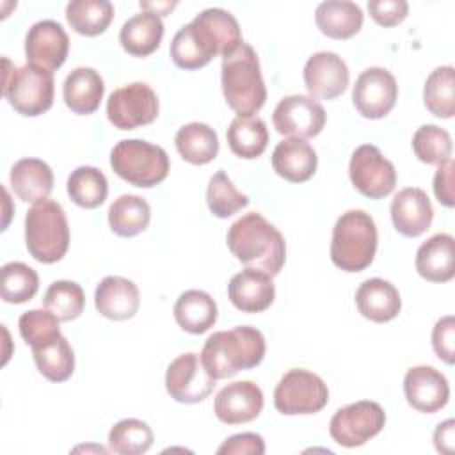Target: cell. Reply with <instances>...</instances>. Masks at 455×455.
I'll return each mask as SVG.
<instances>
[{
    "instance_id": "6da1fadb",
    "label": "cell",
    "mask_w": 455,
    "mask_h": 455,
    "mask_svg": "<svg viewBox=\"0 0 455 455\" xmlns=\"http://www.w3.org/2000/svg\"><path fill=\"white\" fill-rule=\"evenodd\" d=\"M240 43L242 32L236 18L226 9L210 7L174 34L171 59L178 68L192 71L206 66L215 55L226 57Z\"/></svg>"
},
{
    "instance_id": "7a4b0ae2",
    "label": "cell",
    "mask_w": 455,
    "mask_h": 455,
    "mask_svg": "<svg viewBox=\"0 0 455 455\" xmlns=\"http://www.w3.org/2000/svg\"><path fill=\"white\" fill-rule=\"evenodd\" d=\"M231 254L247 268L277 275L286 259V243L281 231L261 213L251 212L236 219L226 236Z\"/></svg>"
},
{
    "instance_id": "3957f363",
    "label": "cell",
    "mask_w": 455,
    "mask_h": 455,
    "mask_svg": "<svg viewBox=\"0 0 455 455\" xmlns=\"http://www.w3.org/2000/svg\"><path fill=\"white\" fill-rule=\"evenodd\" d=\"M265 338L256 327L238 325L210 334L199 357L206 371L219 380L258 366L265 357Z\"/></svg>"
},
{
    "instance_id": "277c9868",
    "label": "cell",
    "mask_w": 455,
    "mask_h": 455,
    "mask_svg": "<svg viewBox=\"0 0 455 455\" xmlns=\"http://www.w3.org/2000/svg\"><path fill=\"white\" fill-rule=\"evenodd\" d=\"M220 84L226 103L238 116L256 114L267 100V87L261 76L259 59L249 43H240L222 57Z\"/></svg>"
},
{
    "instance_id": "5b68a950",
    "label": "cell",
    "mask_w": 455,
    "mask_h": 455,
    "mask_svg": "<svg viewBox=\"0 0 455 455\" xmlns=\"http://www.w3.org/2000/svg\"><path fill=\"white\" fill-rule=\"evenodd\" d=\"M377 240L373 217L363 210H348L332 228L331 259L345 272H361L373 261Z\"/></svg>"
},
{
    "instance_id": "8992f818",
    "label": "cell",
    "mask_w": 455,
    "mask_h": 455,
    "mask_svg": "<svg viewBox=\"0 0 455 455\" xmlns=\"http://www.w3.org/2000/svg\"><path fill=\"white\" fill-rule=\"evenodd\" d=\"M25 245L39 263H55L64 258L69 247V226L57 201L44 199L27 212Z\"/></svg>"
},
{
    "instance_id": "52a82bcc",
    "label": "cell",
    "mask_w": 455,
    "mask_h": 455,
    "mask_svg": "<svg viewBox=\"0 0 455 455\" xmlns=\"http://www.w3.org/2000/svg\"><path fill=\"white\" fill-rule=\"evenodd\" d=\"M110 165L121 180L140 188H151L169 174L165 149L142 139L119 140L110 151Z\"/></svg>"
},
{
    "instance_id": "ba28073f",
    "label": "cell",
    "mask_w": 455,
    "mask_h": 455,
    "mask_svg": "<svg viewBox=\"0 0 455 455\" xmlns=\"http://www.w3.org/2000/svg\"><path fill=\"white\" fill-rule=\"evenodd\" d=\"M4 96L21 116L36 117L53 103V73L32 64L5 71Z\"/></svg>"
},
{
    "instance_id": "9c48e42d",
    "label": "cell",
    "mask_w": 455,
    "mask_h": 455,
    "mask_svg": "<svg viewBox=\"0 0 455 455\" xmlns=\"http://www.w3.org/2000/svg\"><path fill=\"white\" fill-rule=\"evenodd\" d=\"M329 402L327 384L313 371L288 370L274 389V405L281 414H315Z\"/></svg>"
},
{
    "instance_id": "30bf717a",
    "label": "cell",
    "mask_w": 455,
    "mask_h": 455,
    "mask_svg": "<svg viewBox=\"0 0 455 455\" xmlns=\"http://www.w3.org/2000/svg\"><path fill=\"white\" fill-rule=\"evenodd\" d=\"M384 425V409L377 402L359 400L334 412L329 421V434L338 444L345 448H357L375 437Z\"/></svg>"
},
{
    "instance_id": "8fae6325",
    "label": "cell",
    "mask_w": 455,
    "mask_h": 455,
    "mask_svg": "<svg viewBox=\"0 0 455 455\" xmlns=\"http://www.w3.org/2000/svg\"><path fill=\"white\" fill-rule=\"evenodd\" d=\"M158 110V96L144 82L119 87L107 100V117L119 130L146 126L156 119Z\"/></svg>"
},
{
    "instance_id": "7c38bea8",
    "label": "cell",
    "mask_w": 455,
    "mask_h": 455,
    "mask_svg": "<svg viewBox=\"0 0 455 455\" xmlns=\"http://www.w3.org/2000/svg\"><path fill=\"white\" fill-rule=\"evenodd\" d=\"M348 176L352 185L370 199L389 196L396 185L395 165L373 144H363L352 153Z\"/></svg>"
},
{
    "instance_id": "4fadbf2b",
    "label": "cell",
    "mask_w": 455,
    "mask_h": 455,
    "mask_svg": "<svg viewBox=\"0 0 455 455\" xmlns=\"http://www.w3.org/2000/svg\"><path fill=\"white\" fill-rule=\"evenodd\" d=\"M215 379L206 371L194 352L178 355L165 371V389L180 403H199L210 396Z\"/></svg>"
},
{
    "instance_id": "5bb4252c",
    "label": "cell",
    "mask_w": 455,
    "mask_h": 455,
    "mask_svg": "<svg viewBox=\"0 0 455 455\" xmlns=\"http://www.w3.org/2000/svg\"><path fill=\"white\" fill-rule=\"evenodd\" d=\"M327 114L323 107L304 94H291L283 98L272 114L274 128L281 135H291L295 139L316 137L325 126Z\"/></svg>"
},
{
    "instance_id": "9a60e30c",
    "label": "cell",
    "mask_w": 455,
    "mask_h": 455,
    "mask_svg": "<svg viewBox=\"0 0 455 455\" xmlns=\"http://www.w3.org/2000/svg\"><path fill=\"white\" fill-rule=\"evenodd\" d=\"M398 98V85L393 73L373 66L364 69L352 89V101L366 119H380L391 112Z\"/></svg>"
},
{
    "instance_id": "2e32d148",
    "label": "cell",
    "mask_w": 455,
    "mask_h": 455,
    "mask_svg": "<svg viewBox=\"0 0 455 455\" xmlns=\"http://www.w3.org/2000/svg\"><path fill=\"white\" fill-rule=\"evenodd\" d=\"M69 52V37L60 23L41 20L34 23L25 37L27 62L48 71L59 69Z\"/></svg>"
},
{
    "instance_id": "e0dca14e",
    "label": "cell",
    "mask_w": 455,
    "mask_h": 455,
    "mask_svg": "<svg viewBox=\"0 0 455 455\" xmlns=\"http://www.w3.org/2000/svg\"><path fill=\"white\" fill-rule=\"evenodd\" d=\"M348 68L334 52H316L304 66V85L311 98L334 100L348 87Z\"/></svg>"
},
{
    "instance_id": "ac0fdd59",
    "label": "cell",
    "mask_w": 455,
    "mask_h": 455,
    "mask_svg": "<svg viewBox=\"0 0 455 455\" xmlns=\"http://www.w3.org/2000/svg\"><path fill=\"white\" fill-rule=\"evenodd\" d=\"M403 393L412 409L434 414L448 403L450 386L439 370L432 366H412L403 377Z\"/></svg>"
},
{
    "instance_id": "d6986e66",
    "label": "cell",
    "mask_w": 455,
    "mask_h": 455,
    "mask_svg": "<svg viewBox=\"0 0 455 455\" xmlns=\"http://www.w3.org/2000/svg\"><path fill=\"white\" fill-rule=\"evenodd\" d=\"M263 409V391L251 380L224 386L213 402L215 416L226 425H242L256 419Z\"/></svg>"
},
{
    "instance_id": "ffe728a7",
    "label": "cell",
    "mask_w": 455,
    "mask_h": 455,
    "mask_svg": "<svg viewBox=\"0 0 455 455\" xmlns=\"http://www.w3.org/2000/svg\"><path fill=\"white\" fill-rule=\"evenodd\" d=\"M434 219V208L425 190L407 187L391 201V220L395 229L409 238L423 235Z\"/></svg>"
},
{
    "instance_id": "44dd1931",
    "label": "cell",
    "mask_w": 455,
    "mask_h": 455,
    "mask_svg": "<svg viewBox=\"0 0 455 455\" xmlns=\"http://www.w3.org/2000/svg\"><path fill=\"white\" fill-rule=\"evenodd\" d=\"M228 297L243 313H261L270 307L275 297L272 275L258 268H245L231 277Z\"/></svg>"
},
{
    "instance_id": "7402d4cb",
    "label": "cell",
    "mask_w": 455,
    "mask_h": 455,
    "mask_svg": "<svg viewBox=\"0 0 455 455\" xmlns=\"http://www.w3.org/2000/svg\"><path fill=\"white\" fill-rule=\"evenodd\" d=\"M139 288L133 281L121 275H107L94 291L98 313L108 320H128L139 309Z\"/></svg>"
},
{
    "instance_id": "603a6c76",
    "label": "cell",
    "mask_w": 455,
    "mask_h": 455,
    "mask_svg": "<svg viewBox=\"0 0 455 455\" xmlns=\"http://www.w3.org/2000/svg\"><path fill=\"white\" fill-rule=\"evenodd\" d=\"M355 306L364 318L375 323H386L398 316L402 299L395 284L380 277H371L359 284L355 291Z\"/></svg>"
},
{
    "instance_id": "cb8c5ba5",
    "label": "cell",
    "mask_w": 455,
    "mask_h": 455,
    "mask_svg": "<svg viewBox=\"0 0 455 455\" xmlns=\"http://www.w3.org/2000/svg\"><path fill=\"white\" fill-rule=\"evenodd\" d=\"M318 165L316 151L304 139H284L281 140L272 153L274 171L291 183L307 181Z\"/></svg>"
},
{
    "instance_id": "d4e9b609",
    "label": "cell",
    "mask_w": 455,
    "mask_h": 455,
    "mask_svg": "<svg viewBox=\"0 0 455 455\" xmlns=\"http://www.w3.org/2000/svg\"><path fill=\"white\" fill-rule=\"evenodd\" d=\"M418 274L432 283H446L455 275V240L448 233H437L423 242L416 252Z\"/></svg>"
},
{
    "instance_id": "484cf974",
    "label": "cell",
    "mask_w": 455,
    "mask_h": 455,
    "mask_svg": "<svg viewBox=\"0 0 455 455\" xmlns=\"http://www.w3.org/2000/svg\"><path fill=\"white\" fill-rule=\"evenodd\" d=\"M105 92L101 75L92 68H75L64 80L62 94L68 108L80 116H89L98 110Z\"/></svg>"
},
{
    "instance_id": "4316f807",
    "label": "cell",
    "mask_w": 455,
    "mask_h": 455,
    "mask_svg": "<svg viewBox=\"0 0 455 455\" xmlns=\"http://www.w3.org/2000/svg\"><path fill=\"white\" fill-rule=\"evenodd\" d=\"M14 194L25 203H41L48 199L53 188V171L39 158H21L9 172Z\"/></svg>"
},
{
    "instance_id": "83f0119b",
    "label": "cell",
    "mask_w": 455,
    "mask_h": 455,
    "mask_svg": "<svg viewBox=\"0 0 455 455\" xmlns=\"http://www.w3.org/2000/svg\"><path fill=\"white\" fill-rule=\"evenodd\" d=\"M364 14L350 0H327L315 11V21L322 34L332 39H348L363 27Z\"/></svg>"
},
{
    "instance_id": "f1b7e54d",
    "label": "cell",
    "mask_w": 455,
    "mask_h": 455,
    "mask_svg": "<svg viewBox=\"0 0 455 455\" xmlns=\"http://www.w3.org/2000/svg\"><path fill=\"white\" fill-rule=\"evenodd\" d=\"M164 37L162 18L142 11L140 14L126 20L119 32V43L123 50L133 57H146L153 53Z\"/></svg>"
},
{
    "instance_id": "f546056e",
    "label": "cell",
    "mask_w": 455,
    "mask_h": 455,
    "mask_svg": "<svg viewBox=\"0 0 455 455\" xmlns=\"http://www.w3.org/2000/svg\"><path fill=\"white\" fill-rule=\"evenodd\" d=\"M174 318L183 331L203 334L217 322V304L203 290H187L174 304Z\"/></svg>"
},
{
    "instance_id": "4dcf8cb0",
    "label": "cell",
    "mask_w": 455,
    "mask_h": 455,
    "mask_svg": "<svg viewBox=\"0 0 455 455\" xmlns=\"http://www.w3.org/2000/svg\"><path fill=\"white\" fill-rule=\"evenodd\" d=\"M226 139L236 156L252 160L261 156L267 149L268 130L265 121L258 116H236L226 132Z\"/></svg>"
},
{
    "instance_id": "1f68e13d",
    "label": "cell",
    "mask_w": 455,
    "mask_h": 455,
    "mask_svg": "<svg viewBox=\"0 0 455 455\" xmlns=\"http://www.w3.org/2000/svg\"><path fill=\"white\" fill-rule=\"evenodd\" d=\"M174 144L181 158L194 165H204L219 153V137L215 130L199 121L181 126L174 137Z\"/></svg>"
},
{
    "instance_id": "d6a6232c",
    "label": "cell",
    "mask_w": 455,
    "mask_h": 455,
    "mask_svg": "<svg viewBox=\"0 0 455 455\" xmlns=\"http://www.w3.org/2000/svg\"><path fill=\"white\" fill-rule=\"evenodd\" d=\"M32 355L39 373L50 382H64L73 375L75 354L62 334L32 347Z\"/></svg>"
},
{
    "instance_id": "836d02e7",
    "label": "cell",
    "mask_w": 455,
    "mask_h": 455,
    "mask_svg": "<svg viewBox=\"0 0 455 455\" xmlns=\"http://www.w3.org/2000/svg\"><path fill=\"white\" fill-rule=\"evenodd\" d=\"M151 220L148 201L135 194H123L108 206L110 229L124 238L142 233Z\"/></svg>"
},
{
    "instance_id": "e575fe53",
    "label": "cell",
    "mask_w": 455,
    "mask_h": 455,
    "mask_svg": "<svg viewBox=\"0 0 455 455\" xmlns=\"http://www.w3.org/2000/svg\"><path fill=\"white\" fill-rule=\"evenodd\" d=\"M114 18L108 0H73L66 5V20L76 34L98 36L107 30Z\"/></svg>"
},
{
    "instance_id": "d590c367",
    "label": "cell",
    "mask_w": 455,
    "mask_h": 455,
    "mask_svg": "<svg viewBox=\"0 0 455 455\" xmlns=\"http://www.w3.org/2000/svg\"><path fill=\"white\" fill-rule=\"evenodd\" d=\"M423 103L435 117L450 119L455 114V71L451 66L435 68L425 82Z\"/></svg>"
},
{
    "instance_id": "8d00e7d4",
    "label": "cell",
    "mask_w": 455,
    "mask_h": 455,
    "mask_svg": "<svg viewBox=\"0 0 455 455\" xmlns=\"http://www.w3.org/2000/svg\"><path fill=\"white\" fill-rule=\"evenodd\" d=\"M68 194L71 201L82 208H98L108 194L105 174L92 165H80L68 178Z\"/></svg>"
},
{
    "instance_id": "74e56055",
    "label": "cell",
    "mask_w": 455,
    "mask_h": 455,
    "mask_svg": "<svg viewBox=\"0 0 455 455\" xmlns=\"http://www.w3.org/2000/svg\"><path fill=\"white\" fill-rule=\"evenodd\" d=\"M155 435L151 427L135 418L117 421L108 432V450L119 455H140L153 446Z\"/></svg>"
},
{
    "instance_id": "f35d334b",
    "label": "cell",
    "mask_w": 455,
    "mask_h": 455,
    "mask_svg": "<svg viewBox=\"0 0 455 455\" xmlns=\"http://www.w3.org/2000/svg\"><path fill=\"white\" fill-rule=\"evenodd\" d=\"M39 290L37 272L21 263L9 261L0 270V295L4 302L23 304L30 300Z\"/></svg>"
},
{
    "instance_id": "ab89813d",
    "label": "cell",
    "mask_w": 455,
    "mask_h": 455,
    "mask_svg": "<svg viewBox=\"0 0 455 455\" xmlns=\"http://www.w3.org/2000/svg\"><path fill=\"white\" fill-rule=\"evenodd\" d=\"M43 306L53 313L60 322H71L78 318L85 306V295L75 281H53L43 297Z\"/></svg>"
},
{
    "instance_id": "60d3db41",
    "label": "cell",
    "mask_w": 455,
    "mask_h": 455,
    "mask_svg": "<svg viewBox=\"0 0 455 455\" xmlns=\"http://www.w3.org/2000/svg\"><path fill=\"white\" fill-rule=\"evenodd\" d=\"M206 203L210 212L219 219H228L249 204V197L236 190L224 171H217L206 188Z\"/></svg>"
},
{
    "instance_id": "b9f144b4",
    "label": "cell",
    "mask_w": 455,
    "mask_h": 455,
    "mask_svg": "<svg viewBox=\"0 0 455 455\" xmlns=\"http://www.w3.org/2000/svg\"><path fill=\"white\" fill-rule=\"evenodd\" d=\"M412 151L423 164L439 165L451 155V137L437 124H423L412 135Z\"/></svg>"
},
{
    "instance_id": "7bdbcfd3",
    "label": "cell",
    "mask_w": 455,
    "mask_h": 455,
    "mask_svg": "<svg viewBox=\"0 0 455 455\" xmlns=\"http://www.w3.org/2000/svg\"><path fill=\"white\" fill-rule=\"evenodd\" d=\"M59 318L48 309H30L20 316V334L27 345L37 347L60 334Z\"/></svg>"
},
{
    "instance_id": "ee69618b",
    "label": "cell",
    "mask_w": 455,
    "mask_h": 455,
    "mask_svg": "<svg viewBox=\"0 0 455 455\" xmlns=\"http://www.w3.org/2000/svg\"><path fill=\"white\" fill-rule=\"evenodd\" d=\"M432 347L434 352L446 364L455 363V320L453 316H443L435 322L432 329Z\"/></svg>"
},
{
    "instance_id": "f6af8a7d",
    "label": "cell",
    "mask_w": 455,
    "mask_h": 455,
    "mask_svg": "<svg viewBox=\"0 0 455 455\" xmlns=\"http://www.w3.org/2000/svg\"><path fill=\"white\" fill-rule=\"evenodd\" d=\"M368 11L375 23L382 27H395L405 20L409 4L405 0H370Z\"/></svg>"
},
{
    "instance_id": "bcb514c9",
    "label": "cell",
    "mask_w": 455,
    "mask_h": 455,
    "mask_svg": "<svg viewBox=\"0 0 455 455\" xmlns=\"http://www.w3.org/2000/svg\"><path fill=\"white\" fill-rule=\"evenodd\" d=\"M219 455H263L265 441L259 434L243 432L228 437L217 450Z\"/></svg>"
},
{
    "instance_id": "7dc6e473",
    "label": "cell",
    "mask_w": 455,
    "mask_h": 455,
    "mask_svg": "<svg viewBox=\"0 0 455 455\" xmlns=\"http://www.w3.org/2000/svg\"><path fill=\"white\" fill-rule=\"evenodd\" d=\"M453 171H455V162L451 158L444 160L439 164L435 176H434V194L441 204L446 208H451L455 204V196H453Z\"/></svg>"
},
{
    "instance_id": "c3c4849f",
    "label": "cell",
    "mask_w": 455,
    "mask_h": 455,
    "mask_svg": "<svg viewBox=\"0 0 455 455\" xmlns=\"http://www.w3.org/2000/svg\"><path fill=\"white\" fill-rule=\"evenodd\" d=\"M434 444L439 453H453V444H455V421L450 418L443 423L437 425L434 432Z\"/></svg>"
},
{
    "instance_id": "681fc988",
    "label": "cell",
    "mask_w": 455,
    "mask_h": 455,
    "mask_svg": "<svg viewBox=\"0 0 455 455\" xmlns=\"http://www.w3.org/2000/svg\"><path fill=\"white\" fill-rule=\"evenodd\" d=\"M140 7L148 12H153L156 16L167 14L172 7H176V2H140Z\"/></svg>"
}]
</instances>
